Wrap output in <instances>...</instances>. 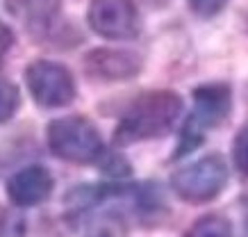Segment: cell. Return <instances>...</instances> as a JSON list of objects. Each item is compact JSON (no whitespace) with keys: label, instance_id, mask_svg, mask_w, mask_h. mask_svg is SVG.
I'll return each instance as SVG.
<instances>
[{"label":"cell","instance_id":"6","mask_svg":"<svg viewBox=\"0 0 248 237\" xmlns=\"http://www.w3.org/2000/svg\"><path fill=\"white\" fill-rule=\"evenodd\" d=\"M87 23L107 41H130L141 32V18L135 0H91Z\"/></svg>","mask_w":248,"mask_h":237},{"label":"cell","instance_id":"5","mask_svg":"<svg viewBox=\"0 0 248 237\" xmlns=\"http://www.w3.org/2000/svg\"><path fill=\"white\" fill-rule=\"evenodd\" d=\"M25 84H28V92L34 98V103L39 107H46V110L66 107L78 96L76 78L60 62H30L25 69Z\"/></svg>","mask_w":248,"mask_h":237},{"label":"cell","instance_id":"12","mask_svg":"<svg viewBox=\"0 0 248 237\" xmlns=\"http://www.w3.org/2000/svg\"><path fill=\"white\" fill-rule=\"evenodd\" d=\"M232 160H234V167L239 171L241 176L248 178V123H244L234 137V144H232Z\"/></svg>","mask_w":248,"mask_h":237},{"label":"cell","instance_id":"9","mask_svg":"<svg viewBox=\"0 0 248 237\" xmlns=\"http://www.w3.org/2000/svg\"><path fill=\"white\" fill-rule=\"evenodd\" d=\"M55 187V180L46 167L32 164L7 180V196L16 207H34L39 203L50 199Z\"/></svg>","mask_w":248,"mask_h":237},{"label":"cell","instance_id":"14","mask_svg":"<svg viewBox=\"0 0 248 237\" xmlns=\"http://www.w3.org/2000/svg\"><path fill=\"white\" fill-rule=\"evenodd\" d=\"M14 41H16L14 30H12L7 23L0 21V64L5 62V57L9 55V50L14 48Z\"/></svg>","mask_w":248,"mask_h":237},{"label":"cell","instance_id":"4","mask_svg":"<svg viewBox=\"0 0 248 237\" xmlns=\"http://www.w3.org/2000/svg\"><path fill=\"white\" fill-rule=\"evenodd\" d=\"M228 164L218 153L203 155L201 160L178 169L171 178L173 191L185 203H210L228 185Z\"/></svg>","mask_w":248,"mask_h":237},{"label":"cell","instance_id":"8","mask_svg":"<svg viewBox=\"0 0 248 237\" xmlns=\"http://www.w3.org/2000/svg\"><path fill=\"white\" fill-rule=\"evenodd\" d=\"M84 71L100 82H121L139 76L141 57L121 48H93L84 55Z\"/></svg>","mask_w":248,"mask_h":237},{"label":"cell","instance_id":"15","mask_svg":"<svg viewBox=\"0 0 248 237\" xmlns=\"http://www.w3.org/2000/svg\"><path fill=\"white\" fill-rule=\"evenodd\" d=\"M244 226H246L244 228V237H248V210H246V217H244Z\"/></svg>","mask_w":248,"mask_h":237},{"label":"cell","instance_id":"7","mask_svg":"<svg viewBox=\"0 0 248 237\" xmlns=\"http://www.w3.org/2000/svg\"><path fill=\"white\" fill-rule=\"evenodd\" d=\"M5 7L16 21L39 41H62V0H5Z\"/></svg>","mask_w":248,"mask_h":237},{"label":"cell","instance_id":"16","mask_svg":"<svg viewBox=\"0 0 248 237\" xmlns=\"http://www.w3.org/2000/svg\"><path fill=\"white\" fill-rule=\"evenodd\" d=\"M246 25H248V16H246Z\"/></svg>","mask_w":248,"mask_h":237},{"label":"cell","instance_id":"10","mask_svg":"<svg viewBox=\"0 0 248 237\" xmlns=\"http://www.w3.org/2000/svg\"><path fill=\"white\" fill-rule=\"evenodd\" d=\"M185 237H232V223L223 214H203L191 223Z\"/></svg>","mask_w":248,"mask_h":237},{"label":"cell","instance_id":"1","mask_svg":"<svg viewBox=\"0 0 248 237\" xmlns=\"http://www.w3.org/2000/svg\"><path fill=\"white\" fill-rule=\"evenodd\" d=\"M182 114V96L171 89L146 92L130 103L114 130V144L130 146L137 142L164 137Z\"/></svg>","mask_w":248,"mask_h":237},{"label":"cell","instance_id":"13","mask_svg":"<svg viewBox=\"0 0 248 237\" xmlns=\"http://www.w3.org/2000/svg\"><path fill=\"white\" fill-rule=\"evenodd\" d=\"M187 2L196 16H201V18H212V16H217L221 9L226 7L230 0H187Z\"/></svg>","mask_w":248,"mask_h":237},{"label":"cell","instance_id":"11","mask_svg":"<svg viewBox=\"0 0 248 237\" xmlns=\"http://www.w3.org/2000/svg\"><path fill=\"white\" fill-rule=\"evenodd\" d=\"M21 105V92L14 82L0 80V123H7Z\"/></svg>","mask_w":248,"mask_h":237},{"label":"cell","instance_id":"2","mask_svg":"<svg viewBox=\"0 0 248 237\" xmlns=\"http://www.w3.org/2000/svg\"><path fill=\"white\" fill-rule=\"evenodd\" d=\"M232 110V89L228 82H205L194 89V112L187 116L175 148V160L189 155L203 144L205 132L223 123Z\"/></svg>","mask_w":248,"mask_h":237},{"label":"cell","instance_id":"3","mask_svg":"<svg viewBox=\"0 0 248 237\" xmlns=\"http://www.w3.org/2000/svg\"><path fill=\"white\" fill-rule=\"evenodd\" d=\"M48 148L64 162L73 164H91L105 153L100 130L87 116H62L48 123L46 130Z\"/></svg>","mask_w":248,"mask_h":237}]
</instances>
